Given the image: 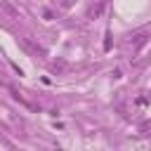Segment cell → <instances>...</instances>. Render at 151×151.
I'll list each match as a JSON object with an SVG mask.
<instances>
[{"mask_svg": "<svg viewBox=\"0 0 151 151\" xmlns=\"http://www.w3.org/2000/svg\"><path fill=\"white\" fill-rule=\"evenodd\" d=\"M149 35H151V31H149V28H144V31H139V33H134V35H132L130 45H132L134 50H139V47H142V45L149 40Z\"/></svg>", "mask_w": 151, "mask_h": 151, "instance_id": "obj_1", "label": "cell"}, {"mask_svg": "<svg viewBox=\"0 0 151 151\" xmlns=\"http://www.w3.org/2000/svg\"><path fill=\"white\" fill-rule=\"evenodd\" d=\"M0 5H2V9L7 12V14H12V17H17V9L9 5V2H5V0H0Z\"/></svg>", "mask_w": 151, "mask_h": 151, "instance_id": "obj_4", "label": "cell"}, {"mask_svg": "<svg viewBox=\"0 0 151 151\" xmlns=\"http://www.w3.org/2000/svg\"><path fill=\"white\" fill-rule=\"evenodd\" d=\"M9 92H12V97H14V99H17L19 104H24L26 109H31V111H35V109H38V106H35V104H31V101H28V99H26V97H24V94L19 92V90H14V87H9Z\"/></svg>", "mask_w": 151, "mask_h": 151, "instance_id": "obj_2", "label": "cell"}, {"mask_svg": "<svg viewBox=\"0 0 151 151\" xmlns=\"http://www.w3.org/2000/svg\"><path fill=\"white\" fill-rule=\"evenodd\" d=\"M101 12H104V2H99V5L90 7V9H87V19H99V17H101Z\"/></svg>", "mask_w": 151, "mask_h": 151, "instance_id": "obj_3", "label": "cell"}, {"mask_svg": "<svg viewBox=\"0 0 151 151\" xmlns=\"http://www.w3.org/2000/svg\"><path fill=\"white\" fill-rule=\"evenodd\" d=\"M71 2L73 0H61V7H71Z\"/></svg>", "mask_w": 151, "mask_h": 151, "instance_id": "obj_5", "label": "cell"}]
</instances>
